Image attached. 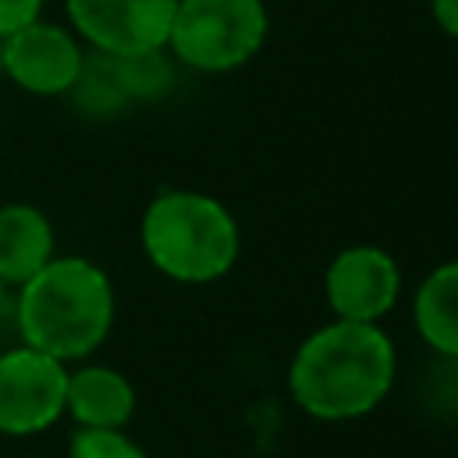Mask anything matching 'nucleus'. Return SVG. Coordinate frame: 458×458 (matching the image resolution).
Instances as JSON below:
<instances>
[{"label":"nucleus","instance_id":"1","mask_svg":"<svg viewBox=\"0 0 458 458\" xmlns=\"http://www.w3.org/2000/svg\"><path fill=\"white\" fill-rule=\"evenodd\" d=\"M397 379L394 340L376 322L333 318L290 358V394L301 411L322 422L361 419L383 404Z\"/></svg>","mask_w":458,"mask_h":458},{"label":"nucleus","instance_id":"2","mask_svg":"<svg viewBox=\"0 0 458 458\" xmlns=\"http://www.w3.org/2000/svg\"><path fill=\"white\" fill-rule=\"evenodd\" d=\"M14 326L29 347L64 365L86 361L114 326L111 276L82 254H54L14 290Z\"/></svg>","mask_w":458,"mask_h":458},{"label":"nucleus","instance_id":"3","mask_svg":"<svg viewBox=\"0 0 458 458\" xmlns=\"http://www.w3.org/2000/svg\"><path fill=\"white\" fill-rule=\"evenodd\" d=\"M140 247L165 279L204 286L233 272L240 258V225L211 193L161 190L143 208Z\"/></svg>","mask_w":458,"mask_h":458},{"label":"nucleus","instance_id":"4","mask_svg":"<svg viewBox=\"0 0 458 458\" xmlns=\"http://www.w3.org/2000/svg\"><path fill=\"white\" fill-rule=\"evenodd\" d=\"M265 39V0H179L165 50L182 68L225 75L250 64Z\"/></svg>","mask_w":458,"mask_h":458},{"label":"nucleus","instance_id":"5","mask_svg":"<svg viewBox=\"0 0 458 458\" xmlns=\"http://www.w3.org/2000/svg\"><path fill=\"white\" fill-rule=\"evenodd\" d=\"M68 365L18 344L0 354V433L36 437L64 415Z\"/></svg>","mask_w":458,"mask_h":458},{"label":"nucleus","instance_id":"6","mask_svg":"<svg viewBox=\"0 0 458 458\" xmlns=\"http://www.w3.org/2000/svg\"><path fill=\"white\" fill-rule=\"evenodd\" d=\"M401 265L376 243H351L326 265L322 290L333 318L344 322H383L401 301Z\"/></svg>","mask_w":458,"mask_h":458},{"label":"nucleus","instance_id":"7","mask_svg":"<svg viewBox=\"0 0 458 458\" xmlns=\"http://www.w3.org/2000/svg\"><path fill=\"white\" fill-rule=\"evenodd\" d=\"M175 4L179 0H64V14L86 50L122 57L165 47Z\"/></svg>","mask_w":458,"mask_h":458},{"label":"nucleus","instance_id":"8","mask_svg":"<svg viewBox=\"0 0 458 458\" xmlns=\"http://www.w3.org/2000/svg\"><path fill=\"white\" fill-rule=\"evenodd\" d=\"M86 43L57 21L36 18L4 39V75L32 97H64L79 79Z\"/></svg>","mask_w":458,"mask_h":458},{"label":"nucleus","instance_id":"9","mask_svg":"<svg viewBox=\"0 0 458 458\" xmlns=\"http://www.w3.org/2000/svg\"><path fill=\"white\" fill-rule=\"evenodd\" d=\"M136 411V386L125 372L97 361H75L68 365V386H64V415L75 419V426L89 429H125Z\"/></svg>","mask_w":458,"mask_h":458},{"label":"nucleus","instance_id":"10","mask_svg":"<svg viewBox=\"0 0 458 458\" xmlns=\"http://www.w3.org/2000/svg\"><path fill=\"white\" fill-rule=\"evenodd\" d=\"M57 254L50 218L25 200L0 204V283L18 290Z\"/></svg>","mask_w":458,"mask_h":458},{"label":"nucleus","instance_id":"11","mask_svg":"<svg viewBox=\"0 0 458 458\" xmlns=\"http://www.w3.org/2000/svg\"><path fill=\"white\" fill-rule=\"evenodd\" d=\"M411 318L426 347L458 358V258L429 268L411 297Z\"/></svg>","mask_w":458,"mask_h":458},{"label":"nucleus","instance_id":"12","mask_svg":"<svg viewBox=\"0 0 458 458\" xmlns=\"http://www.w3.org/2000/svg\"><path fill=\"white\" fill-rule=\"evenodd\" d=\"M64 97L72 100V107L82 118H118L129 107V100L118 86V75H114V57L100 54V50H86L82 72Z\"/></svg>","mask_w":458,"mask_h":458},{"label":"nucleus","instance_id":"13","mask_svg":"<svg viewBox=\"0 0 458 458\" xmlns=\"http://www.w3.org/2000/svg\"><path fill=\"white\" fill-rule=\"evenodd\" d=\"M175 61L165 47L157 50H140V54H122L114 57V75L129 104H154L165 100L175 86Z\"/></svg>","mask_w":458,"mask_h":458},{"label":"nucleus","instance_id":"14","mask_svg":"<svg viewBox=\"0 0 458 458\" xmlns=\"http://www.w3.org/2000/svg\"><path fill=\"white\" fill-rule=\"evenodd\" d=\"M68 458H147V451L125 429H89V426H79L72 433Z\"/></svg>","mask_w":458,"mask_h":458},{"label":"nucleus","instance_id":"15","mask_svg":"<svg viewBox=\"0 0 458 458\" xmlns=\"http://www.w3.org/2000/svg\"><path fill=\"white\" fill-rule=\"evenodd\" d=\"M43 4L47 0H0V39L43 18Z\"/></svg>","mask_w":458,"mask_h":458},{"label":"nucleus","instance_id":"16","mask_svg":"<svg viewBox=\"0 0 458 458\" xmlns=\"http://www.w3.org/2000/svg\"><path fill=\"white\" fill-rule=\"evenodd\" d=\"M429 14L444 36L458 39V0H429Z\"/></svg>","mask_w":458,"mask_h":458},{"label":"nucleus","instance_id":"17","mask_svg":"<svg viewBox=\"0 0 458 458\" xmlns=\"http://www.w3.org/2000/svg\"><path fill=\"white\" fill-rule=\"evenodd\" d=\"M7 297H11V290L0 283V318H4V311H7Z\"/></svg>","mask_w":458,"mask_h":458},{"label":"nucleus","instance_id":"18","mask_svg":"<svg viewBox=\"0 0 458 458\" xmlns=\"http://www.w3.org/2000/svg\"><path fill=\"white\" fill-rule=\"evenodd\" d=\"M0 75H4V39H0Z\"/></svg>","mask_w":458,"mask_h":458}]
</instances>
